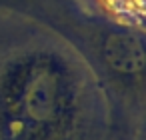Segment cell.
I'll list each match as a JSON object with an SVG mask.
<instances>
[{"mask_svg":"<svg viewBox=\"0 0 146 140\" xmlns=\"http://www.w3.org/2000/svg\"><path fill=\"white\" fill-rule=\"evenodd\" d=\"M100 6L126 26H142L144 22V0H98Z\"/></svg>","mask_w":146,"mask_h":140,"instance_id":"cell-1","label":"cell"}]
</instances>
